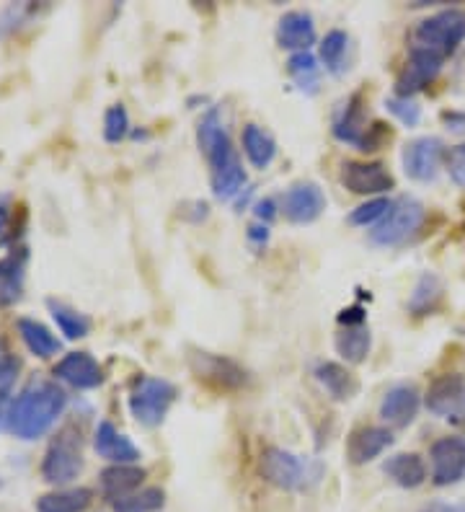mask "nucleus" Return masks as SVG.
I'll use <instances>...</instances> for the list:
<instances>
[{"mask_svg": "<svg viewBox=\"0 0 465 512\" xmlns=\"http://www.w3.org/2000/svg\"><path fill=\"white\" fill-rule=\"evenodd\" d=\"M243 153L251 161V166L267 169L269 163L274 161V156H277V143L259 125H246V130H243Z\"/></svg>", "mask_w": 465, "mask_h": 512, "instance_id": "27", "label": "nucleus"}, {"mask_svg": "<svg viewBox=\"0 0 465 512\" xmlns=\"http://www.w3.org/2000/svg\"><path fill=\"white\" fill-rule=\"evenodd\" d=\"M440 70L442 57L432 55V52L427 50H416V47H411L409 63H406V68H403V73L398 75L396 81V96L411 99L416 91H424V88L440 75Z\"/></svg>", "mask_w": 465, "mask_h": 512, "instance_id": "12", "label": "nucleus"}, {"mask_svg": "<svg viewBox=\"0 0 465 512\" xmlns=\"http://www.w3.org/2000/svg\"><path fill=\"white\" fill-rule=\"evenodd\" d=\"M55 375L68 386L81 388V391L104 383V368L88 352H70V355L62 357L60 363L55 365Z\"/></svg>", "mask_w": 465, "mask_h": 512, "instance_id": "16", "label": "nucleus"}, {"mask_svg": "<svg viewBox=\"0 0 465 512\" xmlns=\"http://www.w3.org/2000/svg\"><path fill=\"white\" fill-rule=\"evenodd\" d=\"M465 42V11L460 8H447V11L434 13L429 19L419 21L414 29V47L427 50L437 57H450L458 52Z\"/></svg>", "mask_w": 465, "mask_h": 512, "instance_id": "4", "label": "nucleus"}, {"mask_svg": "<svg viewBox=\"0 0 465 512\" xmlns=\"http://www.w3.org/2000/svg\"><path fill=\"white\" fill-rule=\"evenodd\" d=\"M424 223V205L414 197H398L391 202V210L375 225V231L370 233L372 241L378 246H398L403 241H409Z\"/></svg>", "mask_w": 465, "mask_h": 512, "instance_id": "6", "label": "nucleus"}, {"mask_svg": "<svg viewBox=\"0 0 465 512\" xmlns=\"http://www.w3.org/2000/svg\"><path fill=\"white\" fill-rule=\"evenodd\" d=\"M0 350H3V342H0Z\"/></svg>", "mask_w": 465, "mask_h": 512, "instance_id": "46", "label": "nucleus"}, {"mask_svg": "<svg viewBox=\"0 0 465 512\" xmlns=\"http://www.w3.org/2000/svg\"><path fill=\"white\" fill-rule=\"evenodd\" d=\"M145 479V469L140 466H112V469L101 471V492H104L106 500H124V497H130L135 494V489L143 484Z\"/></svg>", "mask_w": 465, "mask_h": 512, "instance_id": "23", "label": "nucleus"}, {"mask_svg": "<svg viewBox=\"0 0 465 512\" xmlns=\"http://www.w3.org/2000/svg\"><path fill=\"white\" fill-rule=\"evenodd\" d=\"M93 448L101 458L112 461L114 466H127V463H135L140 458V450L135 448V443L130 438H124L112 422H99L96 435H93Z\"/></svg>", "mask_w": 465, "mask_h": 512, "instance_id": "19", "label": "nucleus"}, {"mask_svg": "<svg viewBox=\"0 0 465 512\" xmlns=\"http://www.w3.org/2000/svg\"><path fill=\"white\" fill-rule=\"evenodd\" d=\"M166 502V494L161 487H148L143 492H135L124 500L112 502L114 512H158Z\"/></svg>", "mask_w": 465, "mask_h": 512, "instance_id": "32", "label": "nucleus"}, {"mask_svg": "<svg viewBox=\"0 0 465 512\" xmlns=\"http://www.w3.org/2000/svg\"><path fill=\"white\" fill-rule=\"evenodd\" d=\"M422 512H465V502H429Z\"/></svg>", "mask_w": 465, "mask_h": 512, "instance_id": "39", "label": "nucleus"}, {"mask_svg": "<svg viewBox=\"0 0 465 512\" xmlns=\"http://www.w3.org/2000/svg\"><path fill=\"white\" fill-rule=\"evenodd\" d=\"M16 373H19V360L8 355L6 350H0V391H8Z\"/></svg>", "mask_w": 465, "mask_h": 512, "instance_id": "38", "label": "nucleus"}, {"mask_svg": "<svg viewBox=\"0 0 465 512\" xmlns=\"http://www.w3.org/2000/svg\"><path fill=\"white\" fill-rule=\"evenodd\" d=\"M176 401V386L163 378H140L130 394L132 417L145 427H158Z\"/></svg>", "mask_w": 465, "mask_h": 512, "instance_id": "5", "label": "nucleus"}, {"mask_svg": "<svg viewBox=\"0 0 465 512\" xmlns=\"http://www.w3.org/2000/svg\"><path fill=\"white\" fill-rule=\"evenodd\" d=\"M349 37L341 29H334L323 37L321 42V60L331 73H341L344 70V57H347Z\"/></svg>", "mask_w": 465, "mask_h": 512, "instance_id": "33", "label": "nucleus"}, {"mask_svg": "<svg viewBox=\"0 0 465 512\" xmlns=\"http://www.w3.org/2000/svg\"><path fill=\"white\" fill-rule=\"evenodd\" d=\"M19 334L21 339H24L26 350H29L31 355H37L39 360H47V357L60 352V339H57L47 326L39 324V321L19 319Z\"/></svg>", "mask_w": 465, "mask_h": 512, "instance_id": "26", "label": "nucleus"}, {"mask_svg": "<svg viewBox=\"0 0 465 512\" xmlns=\"http://www.w3.org/2000/svg\"><path fill=\"white\" fill-rule=\"evenodd\" d=\"M442 119L447 122V127L455 132H465V114L463 112H445Z\"/></svg>", "mask_w": 465, "mask_h": 512, "instance_id": "41", "label": "nucleus"}, {"mask_svg": "<svg viewBox=\"0 0 465 512\" xmlns=\"http://www.w3.org/2000/svg\"><path fill=\"white\" fill-rule=\"evenodd\" d=\"M326 210V197H323L321 187L313 182H298L292 184L285 194H282V213L290 223H313Z\"/></svg>", "mask_w": 465, "mask_h": 512, "instance_id": "10", "label": "nucleus"}, {"mask_svg": "<svg viewBox=\"0 0 465 512\" xmlns=\"http://www.w3.org/2000/svg\"><path fill=\"white\" fill-rule=\"evenodd\" d=\"M458 422H460V427H463V430H465V417H463V419H458Z\"/></svg>", "mask_w": 465, "mask_h": 512, "instance_id": "45", "label": "nucleus"}, {"mask_svg": "<svg viewBox=\"0 0 465 512\" xmlns=\"http://www.w3.org/2000/svg\"><path fill=\"white\" fill-rule=\"evenodd\" d=\"M259 474L282 492H305L321 481L323 466L285 448H267L259 458Z\"/></svg>", "mask_w": 465, "mask_h": 512, "instance_id": "3", "label": "nucleus"}, {"mask_svg": "<svg viewBox=\"0 0 465 512\" xmlns=\"http://www.w3.org/2000/svg\"><path fill=\"white\" fill-rule=\"evenodd\" d=\"M83 471V456H81V438L75 432L65 430L60 432L52 445L44 453L42 461V476L50 484H68V481L78 479Z\"/></svg>", "mask_w": 465, "mask_h": 512, "instance_id": "7", "label": "nucleus"}, {"mask_svg": "<svg viewBox=\"0 0 465 512\" xmlns=\"http://www.w3.org/2000/svg\"><path fill=\"white\" fill-rule=\"evenodd\" d=\"M334 138L341 140V143L354 145V148H360L365 145L367 138V117H365V101H362V94H354L352 99L341 107V112L336 114L334 119Z\"/></svg>", "mask_w": 465, "mask_h": 512, "instance_id": "18", "label": "nucleus"}, {"mask_svg": "<svg viewBox=\"0 0 465 512\" xmlns=\"http://www.w3.org/2000/svg\"><path fill=\"white\" fill-rule=\"evenodd\" d=\"M341 184L354 194H383L396 187V179L380 161H347L341 169Z\"/></svg>", "mask_w": 465, "mask_h": 512, "instance_id": "9", "label": "nucleus"}, {"mask_svg": "<svg viewBox=\"0 0 465 512\" xmlns=\"http://www.w3.org/2000/svg\"><path fill=\"white\" fill-rule=\"evenodd\" d=\"M8 215H11V207H8V197H3V194H0V231L6 228Z\"/></svg>", "mask_w": 465, "mask_h": 512, "instance_id": "43", "label": "nucleus"}, {"mask_svg": "<svg viewBox=\"0 0 465 512\" xmlns=\"http://www.w3.org/2000/svg\"><path fill=\"white\" fill-rule=\"evenodd\" d=\"M316 378L318 383L326 388V394H329L334 401H349L357 396V391H360L357 378H354L344 365L331 363V360L316 365Z\"/></svg>", "mask_w": 465, "mask_h": 512, "instance_id": "24", "label": "nucleus"}, {"mask_svg": "<svg viewBox=\"0 0 465 512\" xmlns=\"http://www.w3.org/2000/svg\"><path fill=\"white\" fill-rule=\"evenodd\" d=\"M287 73L298 83L300 91H316L318 88V63L310 52H295L287 60Z\"/></svg>", "mask_w": 465, "mask_h": 512, "instance_id": "31", "label": "nucleus"}, {"mask_svg": "<svg viewBox=\"0 0 465 512\" xmlns=\"http://www.w3.org/2000/svg\"><path fill=\"white\" fill-rule=\"evenodd\" d=\"M442 298V282L437 275H422L409 298V311L414 316H429Z\"/></svg>", "mask_w": 465, "mask_h": 512, "instance_id": "29", "label": "nucleus"}, {"mask_svg": "<svg viewBox=\"0 0 465 512\" xmlns=\"http://www.w3.org/2000/svg\"><path fill=\"white\" fill-rule=\"evenodd\" d=\"M11 399H8V391H0V432L11 427Z\"/></svg>", "mask_w": 465, "mask_h": 512, "instance_id": "40", "label": "nucleus"}, {"mask_svg": "<svg viewBox=\"0 0 465 512\" xmlns=\"http://www.w3.org/2000/svg\"><path fill=\"white\" fill-rule=\"evenodd\" d=\"M432 481L437 487L458 484L465 476V440L440 438L432 445Z\"/></svg>", "mask_w": 465, "mask_h": 512, "instance_id": "11", "label": "nucleus"}, {"mask_svg": "<svg viewBox=\"0 0 465 512\" xmlns=\"http://www.w3.org/2000/svg\"><path fill=\"white\" fill-rule=\"evenodd\" d=\"M393 445L391 430L385 427H360L354 430L347 440V458L354 466H365V463L375 461L383 456L385 450Z\"/></svg>", "mask_w": 465, "mask_h": 512, "instance_id": "17", "label": "nucleus"}, {"mask_svg": "<svg viewBox=\"0 0 465 512\" xmlns=\"http://www.w3.org/2000/svg\"><path fill=\"white\" fill-rule=\"evenodd\" d=\"M197 143L199 150L205 153L207 163H210L212 192L220 200H233L243 189V184H246V171H243L241 161H238L236 148L230 143L217 109H210L205 117L199 119Z\"/></svg>", "mask_w": 465, "mask_h": 512, "instance_id": "1", "label": "nucleus"}, {"mask_svg": "<svg viewBox=\"0 0 465 512\" xmlns=\"http://www.w3.org/2000/svg\"><path fill=\"white\" fill-rule=\"evenodd\" d=\"M256 215H259L261 220H264V218L272 220L274 215H277V213H274V202L272 200H261L259 205H256Z\"/></svg>", "mask_w": 465, "mask_h": 512, "instance_id": "42", "label": "nucleus"}, {"mask_svg": "<svg viewBox=\"0 0 465 512\" xmlns=\"http://www.w3.org/2000/svg\"><path fill=\"white\" fill-rule=\"evenodd\" d=\"M442 156H445L442 140H414V143H409L406 150H403V169H406V176H411L414 182H432L437 171H440Z\"/></svg>", "mask_w": 465, "mask_h": 512, "instance_id": "13", "label": "nucleus"}, {"mask_svg": "<svg viewBox=\"0 0 465 512\" xmlns=\"http://www.w3.org/2000/svg\"><path fill=\"white\" fill-rule=\"evenodd\" d=\"M127 132H130V117H127V109H124L122 104H114V107L106 109L104 114L106 143H119V140H124Z\"/></svg>", "mask_w": 465, "mask_h": 512, "instance_id": "34", "label": "nucleus"}, {"mask_svg": "<svg viewBox=\"0 0 465 512\" xmlns=\"http://www.w3.org/2000/svg\"><path fill=\"white\" fill-rule=\"evenodd\" d=\"M383 474L398 487L416 489L427 481V466H424L422 456H416V453H398L383 463Z\"/></svg>", "mask_w": 465, "mask_h": 512, "instance_id": "22", "label": "nucleus"}, {"mask_svg": "<svg viewBox=\"0 0 465 512\" xmlns=\"http://www.w3.org/2000/svg\"><path fill=\"white\" fill-rule=\"evenodd\" d=\"M26 251L16 249L0 259V308L16 306L24 295Z\"/></svg>", "mask_w": 465, "mask_h": 512, "instance_id": "21", "label": "nucleus"}, {"mask_svg": "<svg viewBox=\"0 0 465 512\" xmlns=\"http://www.w3.org/2000/svg\"><path fill=\"white\" fill-rule=\"evenodd\" d=\"M68 396L55 381L37 378L19 394L11 406V430L21 440H37L50 432L57 417L65 412Z\"/></svg>", "mask_w": 465, "mask_h": 512, "instance_id": "2", "label": "nucleus"}, {"mask_svg": "<svg viewBox=\"0 0 465 512\" xmlns=\"http://www.w3.org/2000/svg\"><path fill=\"white\" fill-rule=\"evenodd\" d=\"M372 337L370 329L365 324L362 326H344V329L336 334V352H339L347 363L360 365L365 363L367 355H370Z\"/></svg>", "mask_w": 465, "mask_h": 512, "instance_id": "25", "label": "nucleus"}, {"mask_svg": "<svg viewBox=\"0 0 465 512\" xmlns=\"http://www.w3.org/2000/svg\"><path fill=\"white\" fill-rule=\"evenodd\" d=\"M189 365H192V373L197 375L199 381L217 388V391H238L248 381L246 370L236 360H230V357L223 355H212V352L194 350L189 355Z\"/></svg>", "mask_w": 465, "mask_h": 512, "instance_id": "8", "label": "nucleus"}, {"mask_svg": "<svg viewBox=\"0 0 465 512\" xmlns=\"http://www.w3.org/2000/svg\"><path fill=\"white\" fill-rule=\"evenodd\" d=\"M419 404H422L419 391L411 383H398L385 391L380 401V417L393 427H409L419 412Z\"/></svg>", "mask_w": 465, "mask_h": 512, "instance_id": "15", "label": "nucleus"}, {"mask_svg": "<svg viewBox=\"0 0 465 512\" xmlns=\"http://www.w3.org/2000/svg\"><path fill=\"white\" fill-rule=\"evenodd\" d=\"M385 109L406 127H416L422 122V107L414 99H401V96H391L385 101Z\"/></svg>", "mask_w": 465, "mask_h": 512, "instance_id": "35", "label": "nucleus"}, {"mask_svg": "<svg viewBox=\"0 0 465 512\" xmlns=\"http://www.w3.org/2000/svg\"><path fill=\"white\" fill-rule=\"evenodd\" d=\"M447 171L453 176V182L465 189V143L450 148V153H447Z\"/></svg>", "mask_w": 465, "mask_h": 512, "instance_id": "37", "label": "nucleus"}, {"mask_svg": "<svg viewBox=\"0 0 465 512\" xmlns=\"http://www.w3.org/2000/svg\"><path fill=\"white\" fill-rule=\"evenodd\" d=\"M248 236L254 238V241H261V244H264V241H267V236H269V233H267V225H264V228H256V225H254V228H251V233H248Z\"/></svg>", "mask_w": 465, "mask_h": 512, "instance_id": "44", "label": "nucleus"}, {"mask_svg": "<svg viewBox=\"0 0 465 512\" xmlns=\"http://www.w3.org/2000/svg\"><path fill=\"white\" fill-rule=\"evenodd\" d=\"M465 401V378L458 373H445L434 378L432 386L427 388L424 404L437 417H458L460 406Z\"/></svg>", "mask_w": 465, "mask_h": 512, "instance_id": "14", "label": "nucleus"}, {"mask_svg": "<svg viewBox=\"0 0 465 512\" xmlns=\"http://www.w3.org/2000/svg\"><path fill=\"white\" fill-rule=\"evenodd\" d=\"M47 308H50L57 329H60L68 339H83L88 331H91V321H88L83 313L75 311V308L60 303V300L50 298V300H47Z\"/></svg>", "mask_w": 465, "mask_h": 512, "instance_id": "30", "label": "nucleus"}, {"mask_svg": "<svg viewBox=\"0 0 465 512\" xmlns=\"http://www.w3.org/2000/svg\"><path fill=\"white\" fill-rule=\"evenodd\" d=\"M93 502V492L86 487L50 492L37 500V512H86Z\"/></svg>", "mask_w": 465, "mask_h": 512, "instance_id": "28", "label": "nucleus"}, {"mask_svg": "<svg viewBox=\"0 0 465 512\" xmlns=\"http://www.w3.org/2000/svg\"><path fill=\"white\" fill-rule=\"evenodd\" d=\"M277 42L282 50L308 52V47L316 42V24L305 11L285 13L277 24Z\"/></svg>", "mask_w": 465, "mask_h": 512, "instance_id": "20", "label": "nucleus"}, {"mask_svg": "<svg viewBox=\"0 0 465 512\" xmlns=\"http://www.w3.org/2000/svg\"><path fill=\"white\" fill-rule=\"evenodd\" d=\"M391 210V202L385 200V197H378V200H370L365 205H360L357 210H352L349 215V223L352 225H372V223H380V220L388 215Z\"/></svg>", "mask_w": 465, "mask_h": 512, "instance_id": "36", "label": "nucleus"}]
</instances>
